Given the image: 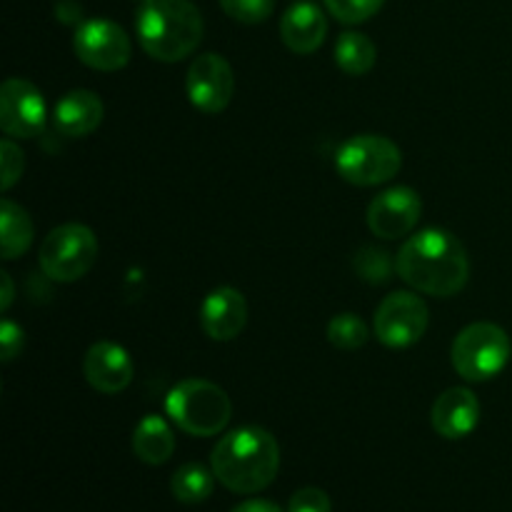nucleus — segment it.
I'll use <instances>...</instances> for the list:
<instances>
[{
	"instance_id": "nucleus-10",
	"label": "nucleus",
	"mask_w": 512,
	"mask_h": 512,
	"mask_svg": "<svg viewBox=\"0 0 512 512\" xmlns=\"http://www.w3.org/2000/svg\"><path fill=\"white\" fill-rule=\"evenodd\" d=\"M185 93L200 113H223L235 93V75L228 60L218 53L198 55L185 75Z\"/></svg>"
},
{
	"instance_id": "nucleus-2",
	"label": "nucleus",
	"mask_w": 512,
	"mask_h": 512,
	"mask_svg": "<svg viewBox=\"0 0 512 512\" xmlns=\"http://www.w3.org/2000/svg\"><path fill=\"white\" fill-rule=\"evenodd\" d=\"M215 478L230 493L253 495L268 488L280 468V445L258 425L230 430L210 455Z\"/></svg>"
},
{
	"instance_id": "nucleus-3",
	"label": "nucleus",
	"mask_w": 512,
	"mask_h": 512,
	"mask_svg": "<svg viewBox=\"0 0 512 512\" xmlns=\"http://www.w3.org/2000/svg\"><path fill=\"white\" fill-rule=\"evenodd\" d=\"M135 33L150 58L178 63L203 40V15L190 0H143L135 15Z\"/></svg>"
},
{
	"instance_id": "nucleus-29",
	"label": "nucleus",
	"mask_w": 512,
	"mask_h": 512,
	"mask_svg": "<svg viewBox=\"0 0 512 512\" xmlns=\"http://www.w3.org/2000/svg\"><path fill=\"white\" fill-rule=\"evenodd\" d=\"M230 512H283V510H280L275 503H270V500H245V503H240L238 508H233Z\"/></svg>"
},
{
	"instance_id": "nucleus-7",
	"label": "nucleus",
	"mask_w": 512,
	"mask_h": 512,
	"mask_svg": "<svg viewBox=\"0 0 512 512\" xmlns=\"http://www.w3.org/2000/svg\"><path fill=\"white\" fill-rule=\"evenodd\" d=\"M98 260V238L88 225L65 223L50 230L40 245L38 263L55 283H75Z\"/></svg>"
},
{
	"instance_id": "nucleus-23",
	"label": "nucleus",
	"mask_w": 512,
	"mask_h": 512,
	"mask_svg": "<svg viewBox=\"0 0 512 512\" xmlns=\"http://www.w3.org/2000/svg\"><path fill=\"white\" fill-rule=\"evenodd\" d=\"M385 0H325V8L330 10L335 20L345 25H358L373 18Z\"/></svg>"
},
{
	"instance_id": "nucleus-30",
	"label": "nucleus",
	"mask_w": 512,
	"mask_h": 512,
	"mask_svg": "<svg viewBox=\"0 0 512 512\" xmlns=\"http://www.w3.org/2000/svg\"><path fill=\"white\" fill-rule=\"evenodd\" d=\"M0 283H3V295H0V310H8L10 303H13V280H10V273H0Z\"/></svg>"
},
{
	"instance_id": "nucleus-5",
	"label": "nucleus",
	"mask_w": 512,
	"mask_h": 512,
	"mask_svg": "<svg viewBox=\"0 0 512 512\" xmlns=\"http://www.w3.org/2000/svg\"><path fill=\"white\" fill-rule=\"evenodd\" d=\"M512 345L508 333L495 323H473L458 333L450 350L455 373L468 383L493 380L510 363Z\"/></svg>"
},
{
	"instance_id": "nucleus-31",
	"label": "nucleus",
	"mask_w": 512,
	"mask_h": 512,
	"mask_svg": "<svg viewBox=\"0 0 512 512\" xmlns=\"http://www.w3.org/2000/svg\"><path fill=\"white\" fill-rule=\"evenodd\" d=\"M140 3H143V0H140Z\"/></svg>"
},
{
	"instance_id": "nucleus-22",
	"label": "nucleus",
	"mask_w": 512,
	"mask_h": 512,
	"mask_svg": "<svg viewBox=\"0 0 512 512\" xmlns=\"http://www.w3.org/2000/svg\"><path fill=\"white\" fill-rule=\"evenodd\" d=\"M368 325L360 315L340 313L328 323V340L338 350H358L368 343Z\"/></svg>"
},
{
	"instance_id": "nucleus-26",
	"label": "nucleus",
	"mask_w": 512,
	"mask_h": 512,
	"mask_svg": "<svg viewBox=\"0 0 512 512\" xmlns=\"http://www.w3.org/2000/svg\"><path fill=\"white\" fill-rule=\"evenodd\" d=\"M355 263H358V273L370 283H385L390 278V263L385 250H363V253H358Z\"/></svg>"
},
{
	"instance_id": "nucleus-28",
	"label": "nucleus",
	"mask_w": 512,
	"mask_h": 512,
	"mask_svg": "<svg viewBox=\"0 0 512 512\" xmlns=\"http://www.w3.org/2000/svg\"><path fill=\"white\" fill-rule=\"evenodd\" d=\"M0 350H3V363H10L23 350V328L13 320L0 323Z\"/></svg>"
},
{
	"instance_id": "nucleus-8",
	"label": "nucleus",
	"mask_w": 512,
	"mask_h": 512,
	"mask_svg": "<svg viewBox=\"0 0 512 512\" xmlns=\"http://www.w3.org/2000/svg\"><path fill=\"white\" fill-rule=\"evenodd\" d=\"M428 305L415 293H390L375 310L373 333L385 348L403 350L418 343L428 330Z\"/></svg>"
},
{
	"instance_id": "nucleus-11",
	"label": "nucleus",
	"mask_w": 512,
	"mask_h": 512,
	"mask_svg": "<svg viewBox=\"0 0 512 512\" xmlns=\"http://www.w3.org/2000/svg\"><path fill=\"white\" fill-rule=\"evenodd\" d=\"M48 110L43 93L23 78H8L0 88V128L10 138H35L45 130Z\"/></svg>"
},
{
	"instance_id": "nucleus-20",
	"label": "nucleus",
	"mask_w": 512,
	"mask_h": 512,
	"mask_svg": "<svg viewBox=\"0 0 512 512\" xmlns=\"http://www.w3.org/2000/svg\"><path fill=\"white\" fill-rule=\"evenodd\" d=\"M375 60H378V48H375V43L368 35L348 30L335 43V63H338V68L343 73L358 78V75H365L373 70Z\"/></svg>"
},
{
	"instance_id": "nucleus-25",
	"label": "nucleus",
	"mask_w": 512,
	"mask_h": 512,
	"mask_svg": "<svg viewBox=\"0 0 512 512\" xmlns=\"http://www.w3.org/2000/svg\"><path fill=\"white\" fill-rule=\"evenodd\" d=\"M0 168H3V175H0V188L8 193V190L18 183L25 168L23 150H20L10 138H5L3 143H0Z\"/></svg>"
},
{
	"instance_id": "nucleus-6",
	"label": "nucleus",
	"mask_w": 512,
	"mask_h": 512,
	"mask_svg": "<svg viewBox=\"0 0 512 512\" xmlns=\"http://www.w3.org/2000/svg\"><path fill=\"white\" fill-rule=\"evenodd\" d=\"M403 168V153L385 135H355L335 153V170L350 185L373 188L388 183Z\"/></svg>"
},
{
	"instance_id": "nucleus-13",
	"label": "nucleus",
	"mask_w": 512,
	"mask_h": 512,
	"mask_svg": "<svg viewBox=\"0 0 512 512\" xmlns=\"http://www.w3.org/2000/svg\"><path fill=\"white\" fill-rule=\"evenodd\" d=\"M83 373L90 388L103 395L123 393L133 383L135 365L128 350L110 340H100L85 353Z\"/></svg>"
},
{
	"instance_id": "nucleus-27",
	"label": "nucleus",
	"mask_w": 512,
	"mask_h": 512,
	"mask_svg": "<svg viewBox=\"0 0 512 512\" xmlns=\"http://www.w3.org/2000/svg\"><path fill=\"white\" fill-rule=\"evenodd\" d=\"M330 510H333V505H330L328 493L320 488H300L288 503V512H330Z\"/></svg>"
},
{
	"instance_id": "nucleus-14",
	"label": "nucleus",
	"mask_w": 512,
	"mask_h": 512,
	"mask_svg": "<svg viewBox=\"0 0 512 512\" xmlns=\"http://www.w3.org/2000/svg\"><path fill=\"white\" fill-rule=\"evenodd\" d=\"M245 323H248V303L240 290L223 285L205 295L200 305V328L210 340L220 343L235 340L243 333Z\"/></svg>"
},
{
	"instance_id": "nucleus-21",
	"label": "nucleus",
	"mask_w": 512,
	"mask_h": 512,
	"mask_svg": "<svg viewBox=\"0 0 512 512\" xmlns=\"http://www.w3.org/2000/svg\"><path fill=\"white\" fill-rule=\"evenodd\" d=\"M215 473L200 463H185L178 468L170 480V490H173L175 500L185 505H198L213 495L215 488Z\"/></svg>"
},
{
	"instance_id": "nucleus-18",
	"label": "nucleus",
	"mask_w": 512,
	"mask_h": 512,
	"mask_svg": "<svg viewBox=\"0 0 512 512\" xmlns=\"http://www.w3.org/2000/svg\"><path fill=\"white\" fill-rule=\"evenodd\" d=\"M133 453L145 465L168 463L175 453V435L160 415H145L133 433Z\"/></svg>"
},
{
	"instance_id": "nucleus-16",
	"label": "nucleus",
	"mask_w": 512,
	"mask_h": 512,
	"mask_svg": "<svg viewBox=\"0 0 512 512\" xmlns=\"http://www.w3.org/2000/svg\"><path fill=\"white\" fill-rule=\"evenodd\" d=\"M328 35V20L315 3H295L280 20V38L295 55H310L323 45Z\"/></svg>"
},
{
	"instance_id": "nucleus-4",
	"label": "nucleus",
	"mask_w": 512,
	"mask_h": 512,
	"mask_svg": "<svg viewBox=\"0 0 512 512\" xmlns=\"http://www.w3.org/2000/svg\"><path fill=\"white\" fill-rule=\"evenodd\" d=\"M165 413L183 433L210 438L228 428L233 405L228 393L210 380L190 378L175 385L165 398Z\"/></svg>"
},
{
	"instance_id": "nucleus-19",
	"label": "nucleus",
	"mask_w": 512,
	"mask_h": 512,
	"mask_svg": "<svg viewBox=\"0 0 512 512\" xmlns=\"http://www.w3.org/2000/svg\"><path fill=\"white\" fill-rule=\"evenodd\" d=\"M0 245L5 260L20 258L33 245V220L23 205L10 198L0 200Z\"/></svg>"
},
{
	"instance_id": "nucleus-1",
	"label": "nucleus",
	"mask_w": 512,
	"mask_h": 512,
	"mask_svg": "<svg viewBox=\"0 0 512 512\" xmlns=\"http://www.w3.org/2000/svg\"><path fill=\"white\" fill-rule=\"evenodd\" d=\"M395 270L418 293L453 298L468 285L470 260L463 243L440 228L410 235L395 255Z\"/></svg>"
},
{
	"instance_id": "nucleus-12",
	"label": "nucleus",
	"mask_w": 512,
	"mask_h": 512,
	"mask_svg": "<svg viewBox=\"0 0 512 512\" xmlns=\"http://www.w3.org/2000/svg\"><path fill=\"white\" fill-rule=\"evenodd\" d=\"M420 213H423L420 195L408 185H398V188H390L373 198L365 218H368V228L373 230V235L383 240H395L413 233Z\"/></svg>"
},
{
	"instance_id": "nucleus-24",
	"label": "nucleus",
	"mask_w": 512,
	"mask_h": 512,
	"mask_svg": "<svg viewBox=\"0 0 512 512\" xmlns=\"http://www.w3.org/2000/svg\"><path fill=\"white\" fill-rule=\"evenodd\" d=\"M225 15L243 25H258L273 15L275 0H220Z\"/></svg>"
},
{
	"instance_id": "nucleus-15",
	"label": "nucleus",
	"mask_w": 512,
	"mask_h": 512,
	"mask_svg": "<svg viewBox=\"0 0 512 512\" xmlns=\"http://www.w3.org/2000/svg\"><path fill=\"white\" fill-rule=\"evenodd\" d=\"M433 430L445 440L468 438L480 423V400L468 388H450L433 403Z\"/></svg>"
},
{
	"instance_id": "nucleus-17",
	"label": "nucleus",
	"mask_w": 512,
	"mask_h": 512,
	"mask_svg": "<svg viewBox=\"0 0 512 512\" xmlns=\"http://www.w3.org/2000/svg\"><path fill=\"white\" fill-rule=\"evenodd\" d=\"M103 100L93 90H70L55 103L53 123L65 138H85L103 123Z\"/></svg>"
},
{
	"instance_id": "nucleus-9",
	"label": "nucleus",
	"mask_w": 512,
	"mask_h": 512,
	"mask_svg": "<svg viewBox=\"0 0 512 512\" xmlns=\"http://www.w3.org/2000/svg\"><path fill=\"white\" fill-rule=\"evenodd\" d=\"M73 50L80 63L100 70V73H115V70L125 68L130 63V55H133L128 33L118 23L105 18L80 23L75 30Z\"/></svg>"
}]
</instances>
